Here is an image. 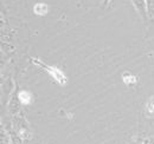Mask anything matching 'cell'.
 <instances>
[{
  "label": "cell",
  "instance_id": "6da1fadb",
  "mask_svg": "<svg viewBox=\"0 0 154 144\" xmlns=\"http://www.w3.org/2000/svg\"><path fill=\"white\" fill-rule=\"evenodd\" d=\"M31 60L33 62V64H36V65H38L40 66L43 70H45V71L48 72L56 82H57L58 84H60V85H64V84H66V82H68V78H66V76L63 73V72L60 71L59 69L57 68H55V66H49V65H46V64H44V63H42L40 60H38L37 58H31Z\"/></svg>",
  "mask_w": 154,
  "mask_h": 144
},
{
  "label": "cell",
  "instance_id": "7a4b0ae2",
  "mask_svg": "<svg viewBox=\"0 0 154 144\" xmlns=\"http://www.w3.org/2000/svg\"><path fill=\"white\" fill-rule=\"evenodd\" d=\"M132 2L134 5V7L136 8V11L139 12V14L143 19L147 18L148 11H147V2H146V0H132Z\"/></svg>",
  "mask_w": 154,
  "mask_h": 144
},
{
  "label": "cell",
  "instance_id": "3957f363",
  "mask_svg": "<svg viewBox=\"0 0 154 144\" xmlns=\"http://www.w3.org/2000/svg\"><path fill=\"white\" fill-rule=\"evenodd\" d=\"M33 12H35L36 16L43 17V16H45V14L49 12V6H48L46 4H44V2H38V4L35 5Z\"/></svg>",
  "mask_w": 154,
  "mask_h": 144
},
{
  "label": "cell",
  "instance_id": "277c9868",
  "mask_svg": "<svg viewBox=\"0 0 154 144\" xmlns=\"http://www.w3.org/2000/svg\"><path fill=\"white\" fill-rule=\"evenodd\" d=\"M18 100L23 104H30L32 100V94L29 91H20L18 93Z\"/></svg>",
  "mask_w": 154,
  "mask_h": 144
},
{
  "label": "cell",
  "instance_id": "5b68a950",
  "mask_svg": "<svg viewBox=\"0 0 154 144\" xmlns=\"http://www.w3.org/2000/svg\"><path fill=\"white\" fill-rule=\"evenodd\" d=\"M122 79H123V82H125L127 85L135 84V83L137 82V78H136V76L132 74V73H129V72H126V73H123V74H122Z\"/></svg>",
  "mask_w": 154,
  "mask_h": 144
},
{
  "label": "cell",
  "instance_id": "8992f818",
  "mask_svg": "<svg viewBox=\"0 0 154 144\" xmlns=\"http://www.w3.org/2000/svg\"><path fill=\"white\" fill-rule=\"evenodd\" d=\"M146 115L148 117H153L154 116V96L148 100V103L146 105Z\"/></svg>",
  "mask_w": 154,
  "mask_h": 144
},
{
  "label": "cell",
  "instance_id": "52a82bcc",
  "mask_svg": "<svg viewBox=\"0 0 154 144\" xmlns=\"http://www.w3.org/2000/svg\"><path fill=\"white\" fill-rule=\"evenodd\" d=\"M108 2H109V0H104V5H107Z\"/></svg>",
  "mask_w": 154,
  "mask_h": 144
}]
</instances>
